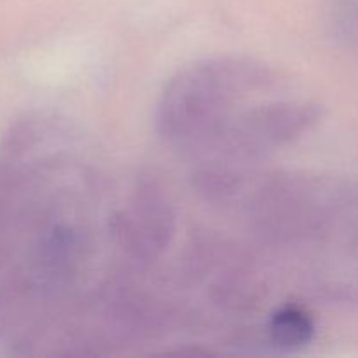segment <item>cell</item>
Segmentation results:
<instances>
[{
	"mask_svg": "<svg viewBox=\"0 0 358 358\" xmlns=\"http://www.w3.org/2000/svg\"><path fill=\"white\" fill-rule=\"evenodd\" d=\"M271 70L241 56L199 59L178 70L166 83L156 110L159 135L180 147H203L241 110L252 94L269 90Z\"/></svg>",
	"mask_w": 358,
	"mask_h": 358,
	"instance_id": "6da1fadb",
	"label": "cell"
},
{
	"mask_svg": "<svg viewBox=\"0 0 358 358\" xmlns=\"http://www.w3.org/2000/svg\"><path fill=\"white\" fill-rule=\"evenodd\" d=\"M117 222L122 245L135 259L154 261L166 250L177 220L173 203L159 178L140 177Z\"/></svg>",
	"mask_w": 358,
	"mask_h": 358,
	"instance_id": "7a4b0ae2",
	"label": "cell"
},
{
	"mask_svg": "<svg viewBox=\"0 0 358 358\" xmlns=\"http://www.w3.org/2000/svg\"><path fill=\"white\" fill-rule=\"evenodd\" d=\"M313 332L315 325L311 317L297 306H285L276 311L269 325L273 343L283 350H296L308 345Z\"/></svg>",
	"mask_w": 358,
	"mask_h": 358,
	"instance_id": "3957f363",
	"label": "cell"
}]
</instances>
